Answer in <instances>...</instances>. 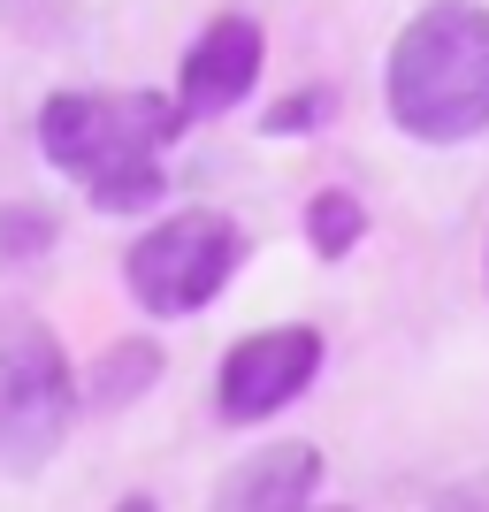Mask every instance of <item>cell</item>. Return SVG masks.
<instances>
[{
    "mask_svg": "<svg viewBox=\"0 0 489 512\" xmlns=\"http://www.w3.org/2000/svg\"><path fill=\"white\" fill-rule=\"evenodd\" d=\"M306 512H344V505H306Z\"/></svg>",
    "mask_w": 489,
    "mask_h": 512,
    "instance_id": "cell-14",
    "label": "cell"
},
{
    "mask_svg": "<svg viewBox=\"0 0 489 512\" xmlns=\"http://www.w3.org/2000/svg\"><path fill=\"white\" fill-rule=\"evenodd\" d=\"M314 375H321V329H306V321L253 329V337H237L230 352H222V367H214V413L230 428L276 421Z\"/></svg>",
    "mask_w": 489,
    "mask_h": 512,
    "instance_id": "cell-5",
    "label": "cell"
},
{
    "mask_svg": "<svg viewBox=\"0 0 489 512\" xmlns=\"http://www.w3.org/2000/svg\"><path fill=\"white\" fill-rule=\"evenodd\" d=\"M390 123L413 146H467L489 130V8L482 0H428L390 39L383 62Z\"/></svg>",
    "mask_w": 489,
    "mask_h": 512,
    "instance_id": "cell-2",
    "label": "cell"
},
{
    "mask_svg": "<svg viewBox=\"0 0 489 512\" xmlns=\"http://www.w3.org/2000/svg\"><path fill=\"white\" fill-rule=\"evenodd\" d=\"M0 222H8V230H0V237H8V253H23V245L46 253V245H54V214H46V207H8Z\"/></svg>",
    "mask_w": 489,
    "mask_h": 512,
    "instance_id": "cell-11",
    "label": "cell"
},
{
    "mask_svg": "<svg viewBox=\"0 0 489 512\" xmlns=\"http://www.w3.org/2000/svg\"><path fill=\"white\" fill-rule=\"evenodd\" d=\"M321 490V451L314 444H268L222 474L207 512H306Z\"/></svg>",
    "mask_w": 489,
    "mask_h": 512,
    "instance_id": "cell-7",
    "label": "cell"
},
{
    "mask_svg": "<svg viewBox=\"0 0 489 512\" xmlns=\"http://www.w3.org/2000/svg\"><path fill=\"white\" fill-rule=\"evenodd\" d=\"M329 115H337V92H329V85H306V92H291L283 107H268L260 130H268V138H291V130H321Z\"/></svg>",
    "mask_w": 489,
    "mask_h": 512,
    "instance_id": "cell-10",
    "label": "cell"
},
{
    "mask_svg": "<svg viewBox=\"0 0 489 512\" xmlns=\"http://www.w3.org/2000/svg\"><path fill=\"white\" fill-rule=\"evenodd\" d=\"M237 260H245V230H237L230 214L184 207V214L146 222L123 245V283L153 321H184V314H207L230 291Z\"/></svg>",
    "mask_w": 489,
    "mask_h": 512,
    "instance_id": "cell-4",
    "label": "cell"
},
{
    "mask_svg": "<svg viewBox=\"0 0 489 512\" xmlns=\"http://www.w3.org/2000/svg\"><path fill=\"white\" fill-rule=\"evenodd\" d=\"M260 62H268V39H260L253 16H214L192 46H184V69H176V100L184 115H230L237 100H253Z\"/></svg>",
    "mask_w": 489,
    "mask_h": 512,
    "instance_id": "cell-6",
    "label": "cell"
},
{
    "mask_svg": "<svg viewBox=\"0 0 489 512\" xmlns=\"http://www.w3.org/2000/svg\"><path fill=\"white\" fill-rule=\"evenodd\" d=\"M360 237H367V207H360L352 192H337V184H329V192L306 199V245H314L321 260H344Z\"/></svg>",
    "mask_w": 489,
    "mask_h": 512,
    "instance_id": "cell-9",
    "label": "cell"
},
{
    "mask_svg": "<svg viewBox=\"0 0 489 512\" xmlns=\"http://www.w3.org/2000/svg\"><path fill=\"white\" fill-rule=\"evenodd\" d=\"M115 512H161V505H153V497H123Z\"/></svg>",
    "mask_w": 489,
    "mask_h": 512,
    "instance_id": "cell-13",
    "label": "cell"
},
{
    "mask_svg": "<svg viewBox=\"0 0 489 512\" xmlns=\"http://www.w3.org/2000/svg\"><path fill=\"white\" fill-rule=\"evenodd\" d=\"M482 276H489V253H482Z\"/></svg>",
    "mask_w": 489,
    "mask_h": 512,
    "instance_id": "cell-15",
    "label": "cell"
},
{
    "mask_svg": "<svg viewBox=\"0 0 489 512\" xmlns=\"http://www.w3.org/2000/svg\"><path fill=\"white\" fill-rule=\"evenodd\" d=\"M192 123L176 92H46L39 100V153L77 184L100 214H146L169 192L161 153Z\"/></svg>",
    "mask_w": 489,
    "mask_h": 512,
    "instance_id": "cell-1",
    "label": "cell"
},
{
    "mask_svg": "<svg viewBox=\"0 0 489 512\" xmlns=\"http://www.w3.org/2000/svg\"><path fill=\"white\" fill-rule=\"evenodd\" d=\"M77 413H85V390L69 375L54 321H39L31 306H0V474L8 482L46 474Z\"/></svg>",
    "mask_w": 489,
    "mask_h": 512,
    "instance_id": "cell-3",
    "label": "cell"
},
{
    "mask_svg": "<svg viewBox=\"0 0 489 512\" xmlns=\"http://www.w3.org/2000/svg\"><path fill=\"white\" fill-rule=\"evenodd\" d=\"M428 512H489V474H474V482H451V490L428 497Z\"/></svg>",
    "mask_w": 489,
    "mask_h": 512,
    "instance_id": "cell-12",
    "label": "cell"
},
{
    "mask_svg": "<svg viewBox=\"0 0 489 512\" xmlns=\"http://www.w3.org/2000/svg\"><path fill=\"white\" fill-rule=\"evenodd\" d=\"M161 383V344H146V337H115L92 360V383H85V398L100 413H115V406H130V398H146V390Z\"/></svg>",
    "mask_w": 489,
    "mask_h": 512,
    "instance_id": "cell-8",
    "label": "cell"
}]
</instances>
